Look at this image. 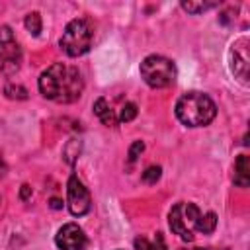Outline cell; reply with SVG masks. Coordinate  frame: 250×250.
Segmentation results:
<instances>
[{
  "label": "cell",
  "instance_id": "cell-11",
  "mask_svg": "<svg viewBox=\"0 0 250 250\" xmlns=\"http://www.w3.org/2000/svg\"><path fill=\"white\" fill-rule=\"evenodd\" d=\"M94 113L100 117V121L107 127H115L119 123V119L113 115V109L109 107V104L105 102V98H98L94 102Z\"/></svg>",
  "mask_w": 250,
  "mask_h": 250
},
{
  "label": "cell",
  "instance_id": "cell-4",
  "mask_svg": "<svg viewBox=\"0 0 250 250\" xmlns=\"http://www.w3.org/2000/svg\"><path fill=\"white\" fill-rule=\"evenodd\" d=\"M141 76L150 88H166L176 80V64L162 55H148L141 62Z\"/></svg>",
  "mask_w": 250,
  "mask_h": 250
},
{
  "label": "cell",
  "instance_id": "cell-23",
  "mask_svg": "<svg viewBox=\"0 0 250 250\" xmlns=\"http://www.w3.org/2000/svg\"><path fill=\"white\" fill-rule=\"evenodd\" d=\"M6 170H8V168H6V162H4V160H2V156H0V178L6 174Z\"/></svg>",
  "mask_w": 250,
  "mask_h": 250
},
{
  "label": "cell",
  "instance_id": "cell-6",
  "mask_svg": "<svg viewBox=\"0 0 250 250\" xmlns=\"http://www.w3.org/2000/svg\"><path fill=\"white\" fill-rule=\"evenodd\" d=\"M66 203H68V211L74 217H82V215H86L90 211V205H92L90 193H88V189L84 188V184L76 176L68 178V184H66Z\"/></svg>",
  "mask_w": 250,
  "mask_h": 250
},
{
  "label": "cell",
  "instance_id": "cell-24",
  "mask_svg": "<svg viewBox=\"0 0 250 250\" xmlns=\"http://www.w3.org/2000/svg\"><path fill=\"white\" fill-rule=\"evenodd\" d=\"M193 250H211V248H193Z\"/></svg>",
  "mask_w": 250,
  "mask_h": 250
},
{
  "label": "cell",
  "instance_id": "cell-3",
  "mask_svg": "<svg viewBox=\"0 0 250 250\" xmlns=\"http://www.w3.org/2000/svg\"><path fill=\"white\" fill-rule=\"evenodd\" d=\"M92 39H94L92 23L84 18H76V20L66 23L59 45L68 57H80V55L90 51Z\"/></svg>",
  "mask_w": 250,
  "mask_h": 250
},
{
  "label": "cell",
  "instance_id": "cell-5",
  "mask_svg": "<svg viewBox=\"0 0 250 250\" xmlns=\"http://www.w3.org/2000/svg\"><path fill=\"white\" fill-rule=\"evenodd\" d=\"M0 61L4 74H12L20 68L21 49L14 37V31L8 25H0Z\"/></svg>",
  "mask_w": 250,
  "mask_h": 250
},
{
  "label": "cell",
  "instance_id": "cell-18",
  "mask_svg": "<svg viewBox=\"0 0 250 250\" xmlns=\"http://www.w3.org/2000/svg\"><path fill=\"white\" fill-rule=\"evenodd\" d=\"M135 115H137V105H135L133 102H129V104H125V105L121 107V113H119L117 119L123 121V123H127V121H133Z\"/></svg>",
  "mask_w": 250,
  "mask_h": 250
},
{
  "label": "cell",
  "instance_id": "cell-20",
  "mask_svg": "<svg viewBox=\"0 0 250 250\" xmlns=\"http://www.w3.org/2000/svg\"><path fill=\"white\" fill-rule=\"evenodd\" d=\"M143 150H145V143H143V141H135V143L131 145V148H129V162H135V160L141 156Z\"/></svg>",
  "mask_w": 250,
  "mask_h": 250
},
{
  "label": "cell",
  "instance_id": "cell-10",
  "mask_svg": "<svg viewBox=\"0 0 250 250\" xmlns=\"http://www.w3.org/2000/svg\"><path fill=\"white\" fill-rule=\"evenodd\" d=\"M168 223H170V229L174 234H178L182 240H193V232L191 229L188 227L186 219H184V203H176L168 215Z\"/></svg>",
  "mask_w": 250,
  "mask_h": 250
},
{
  "label": "cell",
  "instance_id": "cell-12",
  "mask_svg": "<svg viewBox=\"0 0 250 250\" xmlns=\"http://www.w3.org/2000/svg\"><path fill=\"white\" fill-rule=\"evenodd\" d=\"M234 184L246 188L250 184V160L246 154H240L234 162Z\"/></svg>",
  "mask_w": 250,
  "mask_h": 250
},
{
  "label": "cell",
  "instance_id": "cell-15",
  "mask_svg": "<svg viewBox=\"0 0 250 250\" xmlns=\"http://www.w3.org/2000/svg\"><path fill=\"white\" fill-rule=\"evenodd\" d=\"M180 6L188 12V14H201V12H205V10H211V8H215V6H219L217 2H180Z\"/></svg>",
  "mask_w": 250,
  "mask_h": 250
},
{
  "label": "cell",
  "instance_id": "cell-21",
  "mask_svg": "<svg viewBox=\"0 0 250 250\" xmlns=\"http://www.w3.org/2000/svg\"><path fill=\"white\" fill-rule=\"evenodd\" d=\"M31 193H33V191H31V186L23 184V186H21V189H20V197H21L23 201H27V199L31 197Z\"/></svg>",
  "mask_w": 250,
  "mask_h": 250
},
{
  "label": "cell",
  "instance_id": "cell-22",
  "mask_svg": "<svg viewBox=\"0 0 250 250\" xmlns=\"http://www.w3.org/2000/svg\"><path fill=\"white\" fill-rule=\"evenodd\" d=\"M51 207H53V209H61V207H62V201L57 199V197H53V199H51Z\"/></svg>",
  "mask_w": 250,
  "mask_h": 250
},
{
  "label": "cell",
  "instance_id": "cell-14",
  "mask_svg": "<svg viewBox=\"0 0 250 250\" xmlns=\"http://www.w3.org/2000/svg\"><path fill=\"white\" fill-rule=\"evenodd\" d=\"M80 148H82V143H80L78 139H70V141L64 145V148H62L64 160H66L68 164H74L76 158H78V154H80Z\"/></svg>",
  "mask_w": 250,
  "mask_h": 250
},
{
  "label": "cell",
  "instance_id": "cell-2",
  "mask_svg": "<svg viewBox=\"0 0 250 250\" xmlns=\"http://www.w3.org/2000/svg\"><path fill=\"white\" fill-rule=\"evenodd\" d=\"M217 115L213 100L203 92H188L176 102V117L188 127L209 125Z\"/></svg>",
  "mask_w": 250,
  "mask_h": 250
},
{
  "label": "cell",
  "instance_id": "cell-8",
  "mask_svg": "<svg viewBox=\"0 0 250 250\" xmlns=\"http://www.w3.org/2000/svg\"><path fill=\"white\" fill-rule=\"evenodd\" d=\"M184 219H186L188 227H193L195 230H199L203 234H211L217 227V215L211 213V211L203 215L195 203H186L184 205Z\"/></svg>",
  "mask_w": 250,
  "mask_h": 250
},
{
  "label": "cell",
  "instance_id": "cell-16",
  "mask_svg": "<svg viewBox=\"0 0 250 250\" xmlns=\"http://www.w3.org/2000/svg\"><path fill=\"white\" fill-rule=\"evenodd\" d=\"M23 25H25V29H27L33 37H37V35L41 33V16H39L37 12L27 14L25 20H23Z\"/></svg>",
  "mask_w": 250,
  "mask_h": 250
},
{
  "label": "cell",
  "instance_id": "cell-19",
  "mask_svg": "<svg viewBox=\"0 0 250 250\" xmlns=\"http://www.w3.org/2000/svg\"><path fill=\"white\" fill-rule=\"evenodd\" d=\"M160 174H162L160 166H148V168L143 172V182H145V184H156V182L160 180Z\"/></svg>",
  "mask_w": 250,
  "mask_h": 250
},
{
  "label": "cell",
  "instance_id": "cell-17",
  "mask_svg": "<svg viewBox=\"0 0 250 250\" xmlns=\"http://www.w3.org/2000/svg\"><path fill=\"white\" fill-rule=\"evenodd\" d=\"M4 94L10 100H25L27 98V90L23 86H20V84H6L4 86Z\"/></svg>",
  "mask_w": 250,
  "mask_h": 250
},
{
  "label": "cell",
  "instance_id": "cell-13",
  "mask_svg": "<svg viewBox=\"0 0 250 250\" xmlns=\"http://www.w3.org/2000/svg\"><path fill=\"white\" fill-rule=\"evenodd\" d=\"M135 250H166V242L162 238L160 232H156L154 236H137L135 238Z\"/></svg>",
  "mask_w": 250,
  "mask_h": 250
},
{
  "label": "cell",
  "instance_id": "cell-7",
  "mask_svg": "<svg viewBox=\"0 0 250 250\" xmlns=\"http://www.w3.org/2000/svg\"><path fill=\"white\" fill-rule=\"evenodd\" d=\"M55 244L61 250H84L88 244V238L76 223H66L59 229L55 236Z\"/></svg>",
  "mask_w": 250,
  "mask_h": 250
},
{
  "label": "cell",
  "instance_id": "cell-1",
  "mask_svg": "<svg viewBox=\"0 0 250 250\" xmlns=\"http://www.w3.org/2000/svg\"><path fill=\"white\" fill-rule=\"evenodd\" d=\"M39 92L57 104H72L82 96L84 80L76 66L55 62L39 76Z\"/></svg>",
  "mask_w": 250,
  "mask_h": 250
},
{
  "label": "cell",
  "instance_id": "cell-9",
  "mask_svg": "<svg viewBox=\"0 0 250 250\" xmlns=\"http://www.w3.org/2000/svg\"><path fill=\"white\" fill-rule=\"evenodd\" d=\"M246 45H248V41L242 37L230 49V70L242 84H248V51H246Z\"/></svg>",
  "mask_w": 250,
  "mask_h": 250
}]
</instances>
